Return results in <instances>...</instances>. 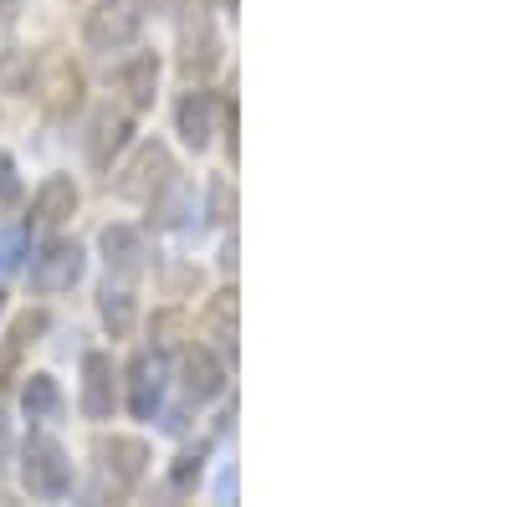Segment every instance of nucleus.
<instances>
[{
	"instance_id": "nucleus-1",
	"label": "nucleus",
	"mask_w": 512,
	"mask_h": 507,
	"mask_svg": "<svg viewBox=\"0 0 512 507\" xmlns=\"http://www.w3.org/2000/svg\"><path fill=\"white\" fill-rule=\"evenodd\" d=\"M21 482L31 497L52 502V497H67L72 492V461L67 451L52 441V436H31L21 446Z\"/></svg>"
},
{
	"instance_id": "nucleus-2",
	"label": "nucleus",
	"mask_w": 512,
	"mask_h": 507,
	"mask_svg": "<svg viewBox=\"0 0 512 507\" xmlns=\"http://www.w3.org/2000/svg\"><path fill=\"white\" fill-rule=\"evenodd\" d=\"M144 31V11L139 0H98V6L88 11V26H82V41H88V52H123L134 47Z\"/></svg>"
},
{
	"instance_id": "nucleus-3",
	"label": "nucleus",
	"mask_w": 512,
	"mask_h": 507,
	"mask_svg": "<svg viewBox=\"0 0 512 507\" xmlns=\"http://www.w3.org/2000/svg\"><path fill=\"white\" fill-rule=\"evenodd\" d=\"M26 277H31L36 292H67V287L82 277V246H77V241H47V246L31 257Z\"/></svg>"
},
{
	"instance_id": "nucleus-4",
	"label": "nucleus",
	"mask_w": 512,
	"mask_h": 507,
	"mask_svg": "<svg viewBox=\"0 0 512 507\" xmlns=\"http://www.w3.org/2000/svg\"><path fill=\"white\" fill-rule=\"evenodd\" d=\"M113 400H118V369H113V354H82V415L88 420H108L113 415Z\"/></svg>"
},
{
	"instance_id": "nucleus-5",
	"label": "nucleus",
	"mask_w": 512,
	"mask_h": 507,
	"mask_svg": "<svg viewBox=\"0 0 512 507\" xmlns=\"http://www.w3.org/2000/svg\"><path fill=\"white\" fill-rule=\"evenodd\" d=\"M164 400V364L154 354H139L134 369H128V410H134L139 420H149Z\"/></svg>"
},
{
	"instance_id": "nucleus-6",
	"label": "nucleus",
	"mask_w": 512,
	"mask_h": 507,
	"mask_svg": "<svg viewBox=\"0 0 512 507\" xmlns=\"http://www.w3.org/2000/svg\"><path fill=\"white\" fill-rule=\"evenodd\" d=\"M41 333H47V313H21V318L11 323V333L0 338V385H11V379H16L26 349L36 344Z\"/></svg>"
},
{
	"instance_id": "nucleus-7",
	"label": "nucleus",
	"mask_w": 512,
	"mask_h": 507,
	"mask_svg": "<svg viewBox=\"0 0 512 507\" xmlns=\"http://www.w3.org/2000/svg\"><path fill=\"white\" fill-rule=\"evenodd\" d=\"M72 210H77V185L67 175H52L47 185L36 190V200H31V226L52 231V226H62L72 216Z\"/></svg>"
},
{
	"instance_id": "nucleus-8",
	"label": "nucleus",
	"mask_w": 512,
	"mask_h": 507,
	"mask_svg": "<svg viewBox=\"0 0 512 507\" xmlns=\"http://www.w3.org/2000/svg\"><path fill=\"white\" fill-rule=\"evenodd\" d=\"M103 467L118 487H134L149 467V446L134 441V436H113V441H103Z\"/></svg>"
},
{
	"instance_id": "nucleus-9",
	"label": "nucleus",
	"mask_w": 512,
	"mask_h": 507,
	"mask_svg": "<svg viewBox=\"0 0 512 507\" xmlns=\"http://www.w3.org/2000/svg\"><path fill=\"white\" fill-rule=\"evenodd\" d=\"M164 175H169V154H164L159 144H149V149H139V159L128 164V175L118 180V195L144 200L149 190H159V185H164Z\"/></svg>"
},
{
	"instance_id": "nucleus-10",
	"label": "nucleus",
	"mask_w": 512,
	"mask_h": 507,
	"mask_svg": "<svg viewBox=\"0 0 512 507\" xmlns=\"http://www.w3.org/2000/svg\"><path fill=\"white\" fill-rule=\"evenodd\" d=\"M128 134H134V123H128V113H98L93 118V134H88V159L98 164V169H108L113 164V154L128 144Z\"/></svg>"
},
{
	"instance_id": "nucleus-11",
	"label": "nucleus",
	"mask_w": 512,
	"mask_h": 507,
	"mask_svg": "<svg viewBox=\"0 0 512 507\" xmlns=\"http://www.w3.org/2000/svg\"><path fill=\"white\" fill-rule=\"evenodd\" d=\"M221 385H226L221 359L210 354V349H190V354H185V395L200 405V400H216Z\"/></svg>"
},
{
	"instance_id": "nucleus-12",
	"label": "nucleus",
	"mask_w": 512,
	"mask_h": 507,
	"mask_svg": "<svg viewBox=\"0 0 512 507\" xmlns=\"http://www.w3.org/2000/svg\"><path fill=\"white\" fill-rule=\"evenodd\" d=\"M210 113H216V98H210V93H185V98H180L175 123H180V139H185L190 149H205V144H210V134H216Z\"/></svg>"
},
{
	"instance_id": "nucleus-13",
	"label": "nucleus",
	"mask_w": 512,
	"mask_h": 507,
	"mask_svg": "<svg viewBox=\"0 0 512 507\" xmlns=\"http://www.w3.org/2000/svg\"><path fill=\"white\" fill-rule=\"evenodd\" d=\"M154 82H159V62L149 52H139L134 62L118 67V88H123L128 108H149L154 103Z\"/></svg>"
},
{
	"instance_id": "nucleus-14",
	"label": "nucleus",
	"mask_w": 512,
	"mask_h": 507,
	"mask_svg": "<svg viewBox=\"0 0 512 507\" xmlns=\"http://www.w3.org/2000/svg\"><path fill=\"white\" fill-rule=\"evenodd\" d=\"M103 251H108V267L118 277H134L139 262H144V236L134 226H108L103 231Z\"/></svg>"
},
{
	"instance_id": "nucleus-15",
	"label": "nucleus",
	"mask_w": 512,
	"mask_h": 507,
	"mask_svg": "<svg viewBox=\"0 0 512 507\" xmlns=\"http://www.w3.org/2000/svg\"><path fill=\"white\" fill-rule=\"evenodd\" d=\"M21 410L31 420H57L62 415V385H57L52 374H31L26 390H21Z\"/></svg>"
},
{
	"instance_id": "nucleus-16",
	"label": "nucleus",
	"mask_w": 512,
	"mask_h": 507,
	"mask_svg": "<svg viewBox=\"0 0 512 507\" xmlns=\"http://www.w3.org/2000/svg\"><path fill=\"white\" fill-rule=\"evenodd\" d=\"M185 67L190 72L216 67V36H210V21L205 16H200V41H195V31H185Z\"/></svg>"
},
{
	"instance_id": "nucleus-17",
	"label": "nucleus",
	"mask_w": 512,
	"mask_h": 507,
	"mask_svg": "<svg viewBox=\"0 0 512 507\" xmlns=\"http://www.w3.org/2000/svg\"><path fill=\"white\" fill-rule=\"evenodd\" d=\"M103 323L113 328V333H128L134 328V298H128V292H103Z\"/></svg>"
},
{
	"instance_id": "nucleus-18",
	"label": "nucleus",
	"mask_w": 512,
	"mask_h": 507,
	"mask_svg": "<svg viewBox=\"0 0 512 507\" xmlns=\"http://www.w3.org/2000/svg\"><path fill=\"white\" fill-rule=\"evenodd\" d=\"M21 257H26V231L6 226V231H0V272H16Z\"/></svg>"
},
{
	"instance_id": "nucleus-19",
	"label": "nucleus",
	"mask_w": 512,
	"mask_h": 507,
	"mask_svg": "<svg viewBox=\"0 0 512 507\" xmlns=\"http://www.w3.org/2000/svg\"><path fill=\"white\" fill-rule=\"evenodd\" d=\"M21 205V175H16V159L0 154V210H16Z\"/></svg>"
},
{
	"instance_id": "nucleus-20",
	"label": "nucleus",
	"mask_w": 512,
	"mask_h": 507,
	"mask_svg": "<svg viewBox=\"0 0 512 507\" xmlns=\"http://www.w3.org/2000/svg\"><path fill=\"white\" fill-rule=\"evenodd\" d=\"M200 461H205L200 451H185V456H180V467H175V477H169V482H175V487L185 492V487H190V482L200 477Z\"/></svg>"
},
{
	"instance_id": "nucleus-21",
	"label": "nucleus",
	"mask_w": 512,
	"mask_h": 507,
	"mask_svg": "<svg viewBox=\"0 0 512 507\" xmlns=\"http://www.w3.org/2000/svg\"><path fill=\"white\" fill-rule=\"evenodd\" d=\"M210 216H216V221H226V216H231V190H226V180L210 185Z\"/></svg>"
},
{
	"instance_id": "nucleus-22",
	"label": "nucleus",
	"mask_w": 512,
	"mask_h": 507,
	"mask_svg": "<svg viewBox=\"0 0 512 507\" xmlns=\"http://www.w3.org/2000/svg\"><path fill=\"white\" fill-rule=\"evenodd\" d=\"M6 456H11V431H6V420H0V472H6Z\"/></svg>"
},
{
	"instance_id": "nucleus-23",
	"label": "nucleus",
	"mask_w": 512,
	"mask_h": 507,
	"mask_svg": "<svg viewBox=\"0 0 512 507\" xmlns=\"http://www.w3.org/2000/svg\"><path fill=\"white\" fill-rule=\"evenodd\" d=\"M16 6H21V0H0V11H6V16H11V11H16Z\"/></svg>"
},
{
	"instance_id": "nucleus-24",
	"label": "nucleus",
	"mask_w": 512,
	"mask_h": 507,
	"mask_svg": "<svg viewBox=\"0 0 512 507\" xmlns=\"http://www.w3.org/2000/svg\"><path fill=\"white\" fill-rule=\"evenodd\" d=\"M0 313H6V287H0Z\"/></svg>"
}]
</instances>
